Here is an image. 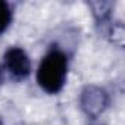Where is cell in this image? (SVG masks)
I'll return each instance as SVG.
<instances>
[{
	"instance_id": "6da1fadb",
	"label": "cell",
	"mask_w": 125,
	"mask_h": 125,
	"mask_svg": "<svg viewBox=\"0 0 125 125\" xmlns=\"http://www.w3.org/2000/svg\"><path fill=\"white\" fill-rule=\"evenodd\" d=\"M68 68L69 59L65 50L59 46H52L38 63L35 72L37 84L47 94H57L66 84Z\"/></svg>"
},
{
	"instance_id": "7a4b0ae2",
	"label": "cell",
	"mask_w": 125,
	"mask_h": 125,
	"mask_svg": "<svg viewBox=\"0 0 125 125\" xmlns=\"http://www.w3.org/2000/svg\"><path fill=\"white\" fill-rule=\"evenodd\" d=\"M110 104L109 93L96 84H88L83 87L78 96V106L81 112L88 119H97Z\"/></svg>"
},
{
	"instance_id": "3957f363",
	"label": "cell",
	"mask_w": 125,
	"mask_h": 125,
	"mask_svg": "<svg viewBox=\"0 0 125 125\" xmlns=\"http://www.w3.org/2000/svg\"><path fill=\"white\" fill-rule=\"evenodd\" d=\"M5 74H8L13 81H24L30 77L32 63L27 52L21 47H10L3 54V65Z\"/></svg>"
},
{
	"instance_id": "277c9868",
	"label": "cell",
	"mask_w": 125,
	"mask_h": 125,
	"mask_svg": "<svg viewBox=\"0 0 125 125\" xmlns=\"http://www.w3.org/2000/svg\"><path fill=\"white\" fill-rule=\"evenodd\" d=\"M88 8L91 9L96 25L104 28V31H106L109 28V25L112 24V13H113L115 3H112V2H91V3H88Z\"/></svg>"
},
{
	"instance_id": "5b68a950",
	"label": "cell",
	"mask_w": 125,
	"mask_h": 125,
	"mask_svg": "<svg viewBox=\"0 0 125 125\" xmlns=\"http://www.w3.org/2000/svg\"><path fill=\"white\" fill-rule=\"evenodd\" d=\"M12 6L10 3L5 2V0H0V35H2L10 25L12 22Z\"/></svg>"
},
{
	"instance_id": "8992f818",
	"label": "cell",
	"mask_w": 125,
	"mask_h": 125,
	"mask_svg": "<svg viewBox=\"0 0 125 125\" xmlns=\"http://www.w3.org/2000/svg\"><path fill=\"white\" fill-rule=\"evenodd\" d=\"M3 81H5V71H3V68H2V65H0V87H2V84H3Z\"/></svg>"
},
{
	"instance_id": "52a82bcc",
	"label": "cell",
	"mask_w": 125,
	"mask_h": 125,
	"mask_svg": "<svg viewBox=\"0 0 125 125\" xmlns=\"http://www.w3.org/2000/svg\"><path fill=\"white\" fill-rule=\"evenodd\" d=\"M0 125H3V122H2V121H0Z\"/></svg>"
}]
</instances>
